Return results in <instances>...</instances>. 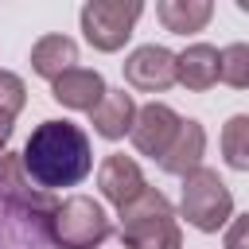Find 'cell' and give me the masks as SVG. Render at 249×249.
I'll return each mask as SVG.
<instances>
[{"instance_id": "cell-1", "label": "cell", "mask_w": 249, "mask_h": 249, "mask_svg": "<svg viewBox=\"0 0 249 249\" xmlns=\"http://www.w3.org/2000/svg\"><path fill=\"white\" fill-rule=\"evenodd\" d=\"M23 167L27 175L43 187V191H58V187H78L89 171H93V148L89 136L70 124V121H43L27 144H23Z\"/></svg>"}, {"instance_id": "cell-2", "label": "cell", "mask_w": 249, "mask_h": 249, "mask_svg": "<svg viewBox=\"0 0 249 249\" xmlns=\"http://www.w3.org/2000/svg\"><path fill=\"white\" fill-rule=\"evenodd\" d=\"M121 214V245L124 249H183V230L163 191L148 187Z\"/></svg>"}, {"instance_id": "cell-3", "label": "cell", "mask_w": 249, "mask_h": 249, "mask_svg": "<svg viewBox=\"0 0 249 249\" xmlns=\"http://www.w3.org/2000/svg\"><path fill=\"white\" fill-rule=\"evenodd\" d=\"M109 233H113L109 214L89 195H70L51 214V241L58 249H97L109 241Z\"/></svg>"}, {"instance_id": "cell-4", "label": "cell", "mask_w": 249, "mask_h": 249, "mask_svg": "<svg viewBox=\"0 0 249 249\" xmlns=\"http://www.w3.org/2000/svg\"><path fill=\"white\" fill-rule=\"evenodd\" d=\"M179 214L202 233H218L233 218V195H230V187L222 183V175L214 167H198L183 179Z\"/></svg>"}, {"instance_id": "cell-5", "label": "cell", "mask_w": 249, "mask_h": 249, "mask_svg": "<svg viewBox=\"0 0 249 249\" xmlns=\"http://www.w3.org/2000/svg\"><path fill=\"white\" fill-rule=\"evenodd\" d=\"M140 12H144L140 0H89L82 8V16H78L82 19V35H86V43L93 51L113 54V51H121L128 43Z\"/></svg>"}, {"instance_id": "cell-6", "label": "cell", "mask_w": 249, "mask_h": 249, "mask_svg": "<svg viewBox=\"0 0 249 249\" xmlns=\"http://www.w3.org/2000/svg\"><path fill=\"white\" fill-rule=\"evenodd\" d=\"M124 82L140 93H163L179 82V54L160 43H144L124 58Z\"/></svg>"}, {"instance_id": "cell-7", "label": "cell", "mask_w": 249, "mask_h": 249, "mask_svg": "<svg viewBox=\"0 0 249 249\" xmlns=\"http://www.w3.org/2000/svg\"><path fill=\"white\" fill-rule=\"evenodd\" d=\"M0 198L19 206V210H31V214H43L51 218L58 210V198L51 191H43L27 167H23V156L19 152H0Z\"/></svg>"}, {"instance_id": "cell-8", "label": "cell", "mask_w": 249, "mask_h": 249, "mask_svg": "<svg viewBox=\"0 0 249 249\" xmlns=\"http://www.w3.org/2000/svg\"><path fill=\"white\" fill-rule=\"evenodd\" d=\"M179 124H183V117H179L171 105H163V101H148L144 109H136V124H132L128 136H132V144H136L140 156L163 160L167 148H171V140L179 136Z\"/></svg>"}, {"instance_id": "cell-9", "label": "cell", "mask_w": 249, "mask_h": 249, "mask_svg": "<svg viewBox=\"0 0 249 249\" xmlns=\"http://www.w3.org/2000/svg\"><path fill=\"white\" fill-rule=\"evenodd\" d=\"M97 187H101V195H105L117 210H124L128 202H136V198L148 191V179H144V171H140V163H136L132 156L109 152V156L101 160V167H97Z\"/></svg>"}, {"instance_id": "cell-10", "label": "cell", "mask_w": 249, "mask_h": 249, "mask_svg": "<svg viewBox=\"0 0 249 249\" xmlns=\"http://www.w3.org/2000/svg\"><path fill=\"white\" fill-rule=\"evenodd\" d=\"M51 245V218L19 210L0 198V249H47Z\"/></svg>"}, {"instance_id": "cell-11", "label": "cell", "mask_w": 249, "mask_h": 249, "mask_svg": "<svg viewBox=\"0 0 249 249\" xmlns=\"http://www.w3.org/2000/svg\"><path fill=\"white\" fill-rule=\"evenodd\" d=\"M105 93H109L105 78L97 70H86V66H74L58 82H51V97L58 105H66V109H78V113H93Z\"/></svg>"}, {"instance_id": "cell-12", "label": "cell", "mask_w": 249, "mask_h": 249, "mask_svg": "<svg viewBox=\"0 0 249 249\" xmlns=\"http://www.w3.org/2000/svg\"><path fill=\"white\" fill-rule=\"evenodd\" d=\"M202 156H206V128H202L195 117H183L179 136L171 140L167 156L160 160V171H167V175H183V179H187L191 171L202 167Z\"/></svg>"}, {"instance_id": "cell-13", "label": "cell", "mask_w": 249, "mask_h": 249, "mask_svg": "<svg viewBox=\"0 0 249 249\" xmlns=\"http://www.w3.org/2000/svg\"><path fill=\"white\" fill-rule=\"evenodd\" d=\"M222 78V51L210 43H191L187 51H179V86L202 93Z\"/></svg>"}, {"instance_id": "cell-14", "label": "cell", "mask_w": 249, "mask_h": 249, "mask_svg": "<svg viewBox=\"0 0 249 249\" xmlns=\"http://www.w3.org/2000/svg\"><path fill=\"white\" fill-rule=\"evenodd\" d=\"M78 66V43L70 35H43L31 47V70L47 82H58L66 70Z\"/></svg>"}, {"instance_id": "cell-15", "label": "cell", "mask_w": 249, "mask_h": 249, "mask_svg": "<svg viewBox=\"0 0 249 249\" xmlns=\"http://www.w3.org/2000/svg\"><path fill=\"white\" fill-rule=\"evenodd\" d=\"M89 121H93V132L105 136V140H121V136H128L132 124H136V101H132V93H124V89H109V93L101 97V105L89 113Z\"/></svg>"}, {"instance_id": "cell-16", "label": "cell", "mask_w": 249, "mask_h": 249, "mask_svg": "<svg viewBox=\"0 0 249 249\" xmlns=\"http://www.w3.org/2000/svg\"><path fill=\"white\" fill-rule=\"evenodd\" d=\"M156 16L171 35H191V31H202L210 23L214 4L210 0H160Z\"/></svg>"}, {"instance_id": "cell-17", "label": "cell", "mask_w": 249, "mask_h": 249, "mask_svg": "<svg viewBox=\"0 0 249 249\" xmlns=\"http://www.w3.org/2000/svg\"><path fill=\"white\" fill-rule=\"evenodd\" d=\"M222 160L233 171H249V113H233L222 124Z\"/></svg>"}, {"instance_id": "cell-18", "label": "cell", "mask_w": 249, "mask_h": 249, "mask_svg": "<svg viewBox=\"0 0 249 249\" xmlns=\"http://www.w3.org/2000/svg\"><path fill=\"white\" fill-rule=\"evenodd\" d=\"M222 82L233 89H249V43L222 47Z\"/></svg>"}, {"instance_id": "cell-19", "label": "cell", "mask_w": 249, "mask_h": 249, "mask_svg": "<svg viewBox=\"0 0 249 249\" xmlns=\"http://www.w3.org/2000/svg\"><path fill=\"white\" fill-rule=\"evenodd\" d=\"M23 105H27V86H23V78L12 74V70H0V113L16 117Z\"/></svg>"}, {"instance_id": "cell-20", "label": "cell", "mask_w": 249, "mask_h": 249, "mask_svg": "<svg viewBox=\"0 0 249 249\" xmlns=\"http://www.w3.org/2000/svg\"><path fill=\"white\" fill-rule=\"evenodd\" d=\"M226 249H249V214H241V218H233L230 222V230H226V241H222Z\"/></svg>"}, {"instance_id": "cell-21", "label": "cell", "mask_w": 249, "mask_h": 249, "mask_svg": "<svg viewBox=\"0 0 249 249\" xmlns=\"http://www.w3.org/2000/svg\"><path fill=\"white\" fill-rule=\"evenodd\" d=\"M12 124H16V117L0 113V152H8V136H12Z\"/></svg>"}, {"instance_id": "cell-22", "label": "cell", "mask_w": 249, "mask_h": 249, "mask_svg": "<svg viewBox=\"0 0 249 249\" xmlns=\"http://www.w3.org/2000/svg\"><path fill=\"white\" fill-rule=\"evenodd\" d=\"M237 8H241V12H249V0H237Z\"/></svg>"}]
</instances>
